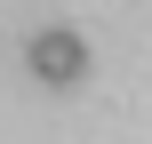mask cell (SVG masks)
<instances>
[{
	"label": "cell",
	"mask_w": 152,
	"mask_h": 144,
	"mask_svg": "<svg viewBox=\"0 0 152 144\" xmlns=\"http://www.w3.org/2000/svg\"><path fill=\"white\" fill-rule=\"evenodd\" d=\"M24 64H32V80H48V88H72V80L88 72V40H80L72 24H40V32L24 40Z\"/></svg>",
	"instance_id": "6da1fadb"
}]
</instances>
